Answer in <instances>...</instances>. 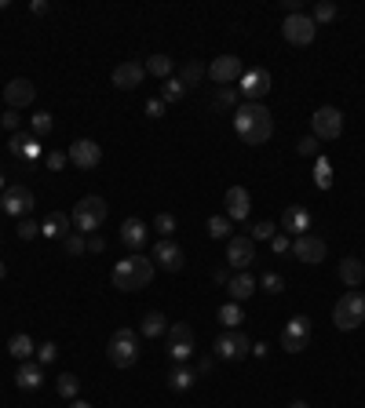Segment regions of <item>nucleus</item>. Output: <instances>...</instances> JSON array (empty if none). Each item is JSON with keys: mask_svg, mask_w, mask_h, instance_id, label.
Listing matches in <instances>:
<instances>
[{"mask_svg": "<svg viewBox=\"0 0 365 408\" xmlns=\"http://www.w3.org/2000/svg\"><path fill=\"white\" fill-rule=\"evenodd\" d=\"M234 132L241 142H249V146H263L270 135H274V117L263 103H245V106H237L234 113Z\"/></svg>", "mask_w": 365, "mask_h": 408, "instance_id": "obj_1", "label": "nucleus"}, {"mask_svg": "<svg viewBox=\"0 0 365 408\" xmlns=\"http://www.w3.org/2000/svg\"><path fill=\"white\" fill-rule=\"evenodd\" d=\"M113 288L117 292H143L150 281H154V259H146V256H125L120 263H113Z\"/></svg>", "mask_w": 365, "mask_h": 408, "instance_id": "obj_2", "label": "nucleus"}, {"mask_svg": "<svg viewBox=\"0 0 365 408\" xmlns=\"http://www.w3.org/2000/svg\"><path fill=\"white\" fill-rule=\"evenodd\" d=\"M106 215H110V204L103 201V197H96V194H88V197H81L77 201V208H73V230H81V234H96L103 223H106Z\"/></svg>", "mask_w": 365, "mask_h": 408, "instance_id": "obj_3", "label": "nucleus"}, {"mask_svg": "<svg viewBox=\"0 0 365 408\" xmlns=\"http://www.w3.org/2000/svg\"><path fill=\"white\" fill-rule=\"evenodd\" d=\"M106 357L113 368H132L139 361V332L132 328H117L106 342Z\"/></svg>", "mask_w": 365, "mask_h": 408, "instance_id": "obj_4", "label": "nucleus"}, {"mask_svg": "<svg viewBox=\"0 0 365 408\" xmlns=\"http://www.w3.org/2000/svg\"><path fill=\"white\" fill-rule=\"evenodd\" d=\"M361 321H365V295L361 292L340 295L336 306H332V325H336L340 332H354Z\"/></svg>", "mask_w": 365, "mask_h": 408, "instance_id": "obj_5", "label": "nucleus"}, {"mask_svg": "<svg viewBox=\"0 0 365 408\" xmlns=\"http://www.w3.org/2000/svg\"><path fill=\"white\" fill-rule=\"evenodd\" d=\"M311 135L322 139V142H332L344 135V113L336 106H318L314 117H311Z\"/></svg>", "mask_w": 365, "mask_h": 408, "instance_id": "obj_6", "label": "nucleus"}, {"mask_svg": "<svg viewBox=\"0 0 365 408\" xmlns=\"http://www.w3.org/2000/svg\"><path fill=\"white\" fill-rule=\"evenodd\" d=\"M282 37H285L292 48H307V44L318 37V26H314V19H311L307 11H303V15H285Z\"/></svg>", "mask_w": 365, "mask_h": 408, "instance_id": "obj_7", "label": "nucleus"}, {"mask_svg": "<svg viewBox=\"0 0 365 408\" xmlns=\"http://www.w3.org/2000/svg\"><path fill=\"white\" fill-rule=\"evenodd\" d=\"M311 347V318H303V313H296V318L282 328V350L285 354H299Z\"/></svg>", "mask_w": 365, "mask_h": 408, "instance_id": "obj_8", "label": "nucleus"}, {"mask_svg": "<svg viewBox=\"0 0 365 408\" xmlns=\"http://www.w3.org/2000/svg\"><path fill=\"white\" fill-rule=\"evenodd\" d=\"M292 256H296V263L318 266V263H325V256H329V244H325L318 234H299V237H292Z\"/></svg>", "mask_w": 365, "mask_h": 408, "instance_id": "obj_9", "label": "nucleus"}, {"mask_svg": "<svg viewBox=\"0 0 365 408\" xmlns=\"http://www.w3.org/2000/svg\"><path fill=\"white\" fill-rule=\"evenodd\" d=\"M168 357L175 361V365H182L190 354H194V328L187 325V321H175V325H168Z\"/></svg>", "mask_w": 365, "mask_h": 408, "instance_id": "obj_10", "label": "nucleus"}, {"mask_svg": "<svg viewBox=\"0 0 365 408\" xmlns=\"http://www.w3.org/2000/svg\"><path fill=\"white\" fill-rule=\"evenodd\" d=\"M245 354H252V342L241 328H227L220 339H216V357L220 361H241Z\"/></svg>", "mask_w": 365, "mask_h": 408, "instance_id": "obj_11", "label": "nucleus"}, {"mask_svg": "<svg viewBox=\"0 0 365 408\" xmlns=\"http://www.w3.org/2000/svg\"><path fill=\"white\" fill-rule=\"evenodd\" d=\"M34 208H37V201H34V190H29V186H8V190L0 194V211H8L15 219H29Z\"/></svg>", "mask_w": 365, "mask_h": 408, "instance_id": "obj_12", "label": "nucleus"}, {"mask_svg": "<svg viewBox=\"0 0 365 408\" xmlns=\"http://www.w3.org/2000/svg\"><path fill=\"white\" fill-rule=\"evenodd\" d=\"M256 259V241L249 234H234L227 241V266L230 270H249Z\"/></svg>", "mask_w": 365, "mask_h": 408, "instance_id": "obj_13", "label": "nucleus"}, {"mask_svg": "<svg viewBox=\"0 0 365 408\" xmlns=\"http://www.w3.org/2000/svg\"><path fill=\"white\" fill-rule=\"evenodd\" d=\"M70 164L73 168H81V172H91V168H99V161H103V146L96 142V139H77L73 146H70Z\"/></svg>", "mask_w": 365, "mask_h": 408, "instance_id": "obj_14", "label": "nucleus"}, {"mask_svg": "<svg viewBox=\"0 0 365 408\" xmlns=\"http://www.w3.org/2000/svg\"><path fill=\"white\" fill-rule=\"evenodd\" d=\"M252 211V197L245 186H230V190L223 194V215L230 219V223H245Z\"/></svg>", "mask_w": 365, "mask_h": 408, "instance_id": "obj_15", "label": "nucleus"}, {"mask_svg": "<svg viewBox=\"0 0 365 408\" xmlns=\"http://www.w3.org/2000/svg\"><path fill=\"white\" fill-rule=\"evenodd\" d=\"M154 266L168 270V273H179L182 266H187V256H182V248L172 241V237H161L154 244Z\"/></svg>", "mask_w": 365, "mask_h": 408, "instance_id": "obj_16", "label": "nucleus"}, {"mask_svg": "<svg viewBox=\"0 0 365 408\" xmlns=\"http://www.w3.org/2000/svg\"><path fill=\"white\" fill-rule=\"evenodd\" d=\"M208 77L227 88V84H234V80L245 77V66H241V58H237V55H220V58H212Z\"/></svg>", "mask_w": 365, "mask_h": 408, "instance_id": "obj_17", "label": "nucleus"}, {"mask_svg": "<svg viewBox=\"0 0 365 408\" xmlns=\"http://www.w3.org/2000/svg\"><path fill=\"white\" fill-rule=\"evenodd\" d=\"M241 95L249 103H259L263 95H270V70H263V66L245 70V77H241Z\"/></svg>", "mask_w": 365, "mask_h": 408, "instance_id": "obj_18", "label": "nucleus"}, {"mask_svg": "<svg viewBox=\"0 0 365 408\" xmlns=\"http://www.w3.org/2000/svg\"><path fill=\"white\" fill-rule=\"evenodd\" d=\"M34 99H37L34 80H26V77L8 80V88H4V103H8V110H22V106H29Z\"/></svg>", "mask_w": 365, "mask_h": 408, "instance_id": "obj_19", "label": "nucleus"}, {"mask_svg": "<svg viewBox=\"0 0 365 408\" xmlns=\"http://www.w3.org/2000/svg\"><path fill=\"white\" fill-rule=\"evenodd\" d=\"M282 230L289 237H299V234H311V211L307 208H299V204H289L282 211Z\"/></svg>", "mask_w": 365, "mask_h": 408, "instance_id": "obj_20", "label": "nucleus"}, {"mask_svg": "<svg viewBox=\"0 0 365 408\" xmlns=\"http://www.w3.org/2000/svg\"><path fill=\"white\" fill-rule=\"evenodd\" d=\"M146 241H150V226L143 219H125V223H120V244L125 248L139 252V248H146Z\"/></svg>", "mask_w": 365, "mask_h": 408, "instance_id": "obj_21", "label": "nucleus"}, {"mask_svg": "<svg viewBox=\"0 0 365 408\" xmlns=\"http://www.w3.org/2000/svg\"><path fill=\"white\" fill-rule=\"evenodd\" d=\"M143 77H146L143 62H120V66L113 70V88L132 91V88H139V84H143Z\"/></svg>", "mask_w": 365, "mask_h": 408, "instance_id": "obj_22", "label": "nucleus"}, {"mask_svg": "<svg viewBox=\"0 0 365 408\" xmlns=\"http://www.w3.org/2000/svg\"><path fill=\"white\" fill-rule=\"evenodd\" d=\"M44 383V372H41V361H22L15 368V387L19 390H41Z\"/></svg>", "mask_w": 365, "mask_h": 408, "instance_id": "obj_23", "label": "nucleus"}, {"mask_svg": "<svg viewBox=\"0 0 365 408\" xmlns=\"http://www.w3.org/2000/svg\"><path fill=\"white\" fill-rule=\"evenodd\" d=\"M70 230H73V219H70L66 211H48L44 223H41V237H51V241L66 237Z\"/></svg>", "mask_w": 365, "mask_h": 408, "instance_id": "obj_24", "label": "nucleus"}, {"mask_svg": "<svg viewBox=\"0 0 365 408\" xmlns=\"http://www.w3.org/2000/svg\"><path fill=\"white\" fill-rule=\"evenodd\" d=\"M227 292H230V303H245V299L256 292V277H252L249 270H237V273L230 277Z\"/></svg>", "mask_w": 365, "mask_h": 408, "instance_id": "obj_25", "label": "nucleus"}, {"mask_svg": "<svg viewBox=\"0 0 365 408\" xmlns=\"http://www.w3.org/2000/svg\"><path fill=\"white\" fill-rule=\"evenodd\" d=\"M340 281H344L347 288H358L361 281H365V263L354 259V256H347V259L340 263Z\"/></svg>", "mask_w": 365, "mask_h": 408, "instance_id": "obj_26", "label": "nucleus"}, {"mask_svg": "<svg viewBox=\"0 0 365 408\" xmlns=\"http://www.w3.org/2000/svg\"><path fill=\"white\" fill-rule=\"evenodd\" d=\"M168 332V318L165 313H158V310H150L146 318H143V325H139V335H146V339H161Z\"/></svg>", "mask_w": 365, "mask_h": 408, "instance_id": "obj_27", "label": "nucleus"}, {"mask_svg": "<svg viewBox=\"0 0 365 408\" xmlns=\"http://www.w3.org/2000/svg\"><path fill=\"white\" fill-rule=\"evenodd\" d=\"M8 354L22 365V361H34L37 347H34V339H29L26 332H19V335H11V342H8Z\"/></svg>", "mask_w": 365, "mask_h": 408, "instance_id": "obj_28", "label": "nucleus"}, {"mask_svg": "<svg viewBox=\"0 0 365 408\" xmlns=\"http://www.w3.org/2000/svg\"><path fill=\"white\" fill-rule=\"evenodd\" d=\"M194 380H197V372H190L187 365H175V368L168 372V390L182 394V390H190V387H194Z\"/></svg>", "mask_w": 365, "mask_h": 408, "instance_id": "obj_29", "label": "nucleus"}, {"mask_svg": "<svg viewBox=\"0 0 365 408\" xmlns=\"http://www.w3.org/2000/svg\"><path fill=\"white\" fill-rule=\"evenodd\" d=\"M143 70H146L150 77H161V80H168V77H172V70H175V62H172L168 55H150V58L143 62Z\"/></svg>", "mask_w": 365, "mask_h": 408, "instance_id": "obj_30", "label": "nucleus"}, {"mask_svg": "<svg viewBox=\"0 0 365 408\" xmlns=\"http://www.w3.org/2000/svg\"><path fill=\"white\" fill-rule=\"evenodd\" d=\"M205 77H208V66H205V62H187V66H182V73H179L182 88H197Z\"/></svg>", "mask_w": 365, "mask_h": 408, "instance_id": "obj_31", "label": "nucleus"}, {"mask_svg": "<svg viewBox=\"0 0 365 408\" xmlns=\"http://www.w3.org/2000/svg\"><path fill=\"white\" fill-rule=\"evenodd\" d=\"M55 390H58V397L73 401V397L81 394V380H77L73 372H63V375H58V380H55Z\"/></svg>", "mask_w": 365, "mask_h": 408, "instance_id": "obj_32", "label": "nucleus"}, {"mask_svg": "<svg viewBox=\"0 0 365 408\" xmlns=\"http://www.w3.org/2000/svg\"><path fill=\"white\" fill-rule=\"evenodd\" d=\"M216 318H220L223 328H237L241 321H245V313H241V303H227V306H220Z\"/></svg>", "mask_w": 365, "mask_h": 408, "instance_id": "obj_33", "label": "nucleus"}, {"mask_svg": "<svg viewBox=\"0 0 365 408\" xmlns=\"http://www.w3.org/2000/svg\"><path fill=\"white\" fill-rule=\"evenodd\" d=\"M29 128H34V135H37V139H44V135H51V128H55V120H51V113L37 110L34 117H29Z\"/></svg>", "mask_w": 365, "mask_h": 408, "instance_id": "obj_34", "label": "nucleus"}, {"mask_svg": "<svg viewBox=\"0 0 365 408\" xmlns=\"http://www.w3.org/2000/svg\"><path fill=\"white\" fill-rule=\"evenodd\" d=\"M230 226H234V223H230L227 215H208V223H205V230H208L212 237H227V241H230Z\"/></svg>", "mask_w": 365, "mask_h": 408, "instance_id": "obj_35", "label": "nucleus"}, {"mask_svg": "<svg viewBox=\"0 0 365 408\" xmlns=\"http://www.w3.org/2000/svg\"><path fill=\"white\" fill-rule=\"evenodd\" d=\"M314 186H318V190H329V186H332V164L325 161V157L314 161Z\"/></svg>", "mask_w": 365, "mask_h": 408, "instance_id": "obj_36", "label": "nucleus"}, {"mask_svg": "<svg viewBox=\"0 0 365 408\" xmlns=\"http://www.w3.org/2000/svg\"><path fill=\"white\" fill-rule=\"evenodd\" d=\"M182 91H187V88H182V80H179V77H168L165 88H161V103H165V106H168V103H179Z\"/></svg>", "mask_w": 365, "mask_h": 408, "instance_id": "obj_37", "label": "nucleus"}, {"mask_svg": "<svg viewBox=\"0 0 365 408\" xmlns=\"http://www.w3.org/2000/svg\"><path fill=\"white\" fill-rule=\"evenodd\" d=\"M296 153H299V157H314V161H318V157H322V139L303 135V139L296 142Z\"/></svg>", "mask_w": 365, "mask_h": 408, "instance_id": "obj_38", "label": "nucleus"}, {"mask_svg": "<svg viewBox=\"0 0 365 408\" xmlns=\"http://www.w3.org/2000/svg\"><path fill=\"white\" fill-rule=\"evenodd\" d=\"M314 26H322V22H332L336 19V4H332V0H322V4H314Z\"/></svg>", "mask_w": 365, "mask_h": 408, "instance_id": "obj_39", "label": "nucleus"}, {"mask_svg": "<svg viewBox=\"0 0 365 408\" xmlns=\"http://www.w3.org/2000/svg\"><path fill=\"white\" fill-rule=\"evenodd\" d=\"M154 230H158L161 237H172V234H175V215H172V211L154 215Z\"/></svg>", "mask_w": 365, "mask_h": 408, "instance_id": "obj_40", "label": "nucleus"}, {"mask_svg": "<svg viewBox=\"0 0 365 408\" xmlns=\"http://www.w3.org/2000/svg\"><path fill=\"white\" fill-rule=\"evenodd\" d=\"M234 103H237V91L234 88H220L216 99H212V110H230Z\"/></svg>", "mask_w": 365, "mask_h": 408, "instance_id": "obj_41", "label": "nucleus"}, {"mask_svg": "<svg viewBox=\"0 0 365 408\" xmlns=\"http://www.w3.org/2000/svg\"><path fill=\"white\" fill-rule=\"evenodd\" d=\"M88 252V237L84 234H66V256H84Z\"/></svg>", "mask_w": 365, "mask_h": 408, "instance_id": "obj_42", "label": "nucleus"}, {"mask_svg": "<svg viewBox=\"0 0 365 408\" xmlns=\"http://www.w3.org/2000/svg\"><path fill=\"white\" fill-rule=\"evenodd\" d=\"M263 288H267L270 295H282V292H285V277H282V273H263Z\"/></svg>", "mask_w": 365, "mask_h": 408, "instance_id": "obj_43", "label": "nucleus"}, {"mask_svg": "<svg viewBox=\"0 0 365 408\" xmlns=\"http://www.w3.org/2000/svg\"><path fill=\"white\" fill-rule=\"evenodd\" d=\"M22 241H34L37 234H41V226H37V219H19V230H15Z\"/></svg>", "mask_w": 365, "mask_h": 408, "instance_id": "obj_44", "label": "nucleus"}, {"mask_svg": "<svg viewBox=\"0 0 365 408\" xmlns=\"http://www.w3.org/2000/svg\"><path fill=\"white\" fill-rule=\"evenodd\" d=\"M66 161H70V157H66L63 150H51V153H44V164H48L51 172H63V168H66Z\"/></svg>", "mask_w": 365, "mask_h": 408, "instance_id": "obj_45", "label": "nucleus"}, {"mask_svg": "<svg viewBox=\"0 0 365 408\" xmlns=\"http://www.w3.org/2000/svg\"><path fill=\"white\" fill-rule=\"evenodd\" d=\"M270 248H274V256H285V252H292V237L289 234H274L270 237Z\"/></svg>", "mask_w": 365, "mask_h": 408, "instance_id": "obj_46", "label": "nucleus"}, {"mask_svg": "<svg viewBox=\"0 0 365 408\" xmlns=\"http://www.w3.org/2000/svg\"><path fill=\"white\" fill-rule=\"evenodd\" d=\"M26 139H29V135H22V132H11V135H8V153H11V157H19V161H22Z\"/></svg>", "mask_w": 365, "mask_h": 408, "instance_id": "obj_47", "label": "nucleus"}, {"mask_svg": "<svg viewBox=\"0 0 365 408\" xmlns=\"http://www.w3.org/2000/svg\"><path fill=\"white\" fill-rule=\"evenodd\" d=\"M41 153H44V150H41V139L29 135V139H26V150H22V161H37Z\"/></svg>", "mask_w": 365, "mask_h": 408, "instance_id": "obj_48", "label": "nucleus"}, {"mask_svg": "<svg viewBox=\"0 0 365 408\" xmlns=\"http://www.w3.org/2000/svg\"><path fill=\"white\" fill-rule=\"evenodd\" d=\"M274 234H278V230H274V223H256V226L249 230V237H252V241H270Z\"/></svg>", "mask_w": 365, "mask_h": 408, "instance_id": "obj_49", "label": "nucleus"}, {"mask_svg": "<svg viewBox=\"0 0 365 408\" xmlns=\"http://www.w3.org/2000/svg\"><path fill=\"white\" fill-rule=\"evenodd\" d=\"M58 357V347H55V342H41V347H37V361L41 365H51Z\"/></svg>", "mask_w": 365, "mask_h": 408, "instance_id": "obj_50", "label": "nucleus"}, {"mask_svg": "<svg viewBox=\"0 0 365 408\" xmlns=\"http://www.w3.org/2000/svg\"><path fill=\"white\" fill-rule=\"evenodd\" d=\"M230 266H220V270H212V285H230Z\"/></svg>", "mask_w": 365, "mask_h": 408, "instance_id": "obj_51", "label": "nucleus"}, {"mask_svg": "<svg viewBox=\"0 0 365 408\" xmlns=\"http://www.w3.org/2000/svg\"><path fill=\"white\" fill-rule=\"evenodd\" d=\"M0 128H4V132H15V128H19V113H15V110H8L4 117H0Z\"/></svg>", "mask_w": 365, "mask_h": 408, "instance_id": "obj_52", "label": "nucleus"}, {"mask_svg": "<svg viewBox=\"0 0 365 408\" xmlns=\"http://www.w3.org/2000/svg\"><path fill=\"white\" fill-rule=\"evenodd\" d=\"M146 117H154V120L165 117V103H161V99H150V103H146Z\"/></svg>", "mask_w": 365, "mask_h": 408, "instance_id": "obj_53", "label": "nucleus"}, {"mask_svg": "<svg viewBox=\"0 0 365 408\" xmlns=\"http://www.w3.org/2000/svg\"><path fill=\"white\" fill-rule=\"evenodd\" d=\"M88 252H96V256H99V252H106V241H103L99 234H91V237H88Z\"/></svg>", "mask_w": 365, "mask_h": 408, "instance_id": "obj_54", "label": "nucleus"}, {"mask_svg": "<svg viewBox=\"0 0 365 408\" xmlns=\"http://www.w3.org/2000/svg\"><path fill=\"white\" fill-rule=\"evenodd\" d=\"M29 11H34V15H44V11H48V0H34V4H29Z\"/></svg>", "mask_w": 365, "mask_h": 408, "instance_id": "obj_55", "label": "nucleus"}, {"mask_svg": "<svg viewBox=\"0 0 365 408\" xmlns=\"http://www.w3.org/2000/svg\"><path fill=\"white\" fill-rule=\"evenodd\" d=\"M208 368H212V357H201V361H197V375H205Z\"/></svg>", "mask_w": 365, "mask_h": 408, "instance_id": "obj_56", "label": "nucleus"}, {"mask_svg": "<svg viewBox=\"0 0 365 408\" xmlns=\"http://www.w3.org/2000/svg\"><path fill=\"white\" fill-rule=\"evenodd\" d=\"M66 408H91V404H88V401H77V397H73V401H70Z\"/></svg>", "mask_w": 365, "mask_h": 408, "instance_id": "obj_57", "label": "nucleus"}, {"mask_svg": "<svg viewBox=\"0 0 365 408\" xmlns=\"http://www.w3.org/2000/svg\"><path fill=\"white\" fill-rule=\"evenodd\" d=\"M4 277H8V263H4V259H0V281H4Z\"/></svg>", "mask_w": 365, "mask_h": 408, "instance_id": "obj_58", "label": "nucleus"}, {"mask_svg": "<svg viewBox=\"0 0 365 408\" xmlns=\"http://www.w3.org/2000/svg\"><path fill=\"white\" fill-rule=\"evenodd\" d=\"M289 408H311V404H307V401H292Z\"/></svg>", "mask_w": 365, "mask_h": 408, "instance_id": "obj_59", "label": "nucleus"}, {"mask_svg": "<svg viewBox=\"0 0 365 408\" xmlns=\"http://www.w3.org/2000/svg\"><path fill=\"white\" fill-rule=\"evenodd\" d=\"M4 190H8V186H4V175H0V194H4Z\"/></svg>", "mask_w": 365, "mask_h": 408, "instance_id": "obj_60", "label": "nucleus"}, {"mask_svg": "<svg viewBox=\"0 0 365 408\" xmlns=\"http://www.w3.org/2000/svg\"><path fill=\"white\" fill-rule=\"evenodd\" d=\"M0 244H4V234H0Z\"/></svg>", "mask_w": 365, "mask_h": 408, "instance_id": "obj_61", "label": "nucleus"}, {"mask_svg": "<svg viewBox=\"0 0 365 408\" xmlns=\"http://www.w3.org/2000/svg\"><path fill=\"white\" fill-rule=\"evenodd\" d=\"M0 132H4V128H0Z\"/></svg>", "mask_w": 365, "mask_h": 408, "instance_id": "obj_62", "label": "nucleus"}]
</instances>
